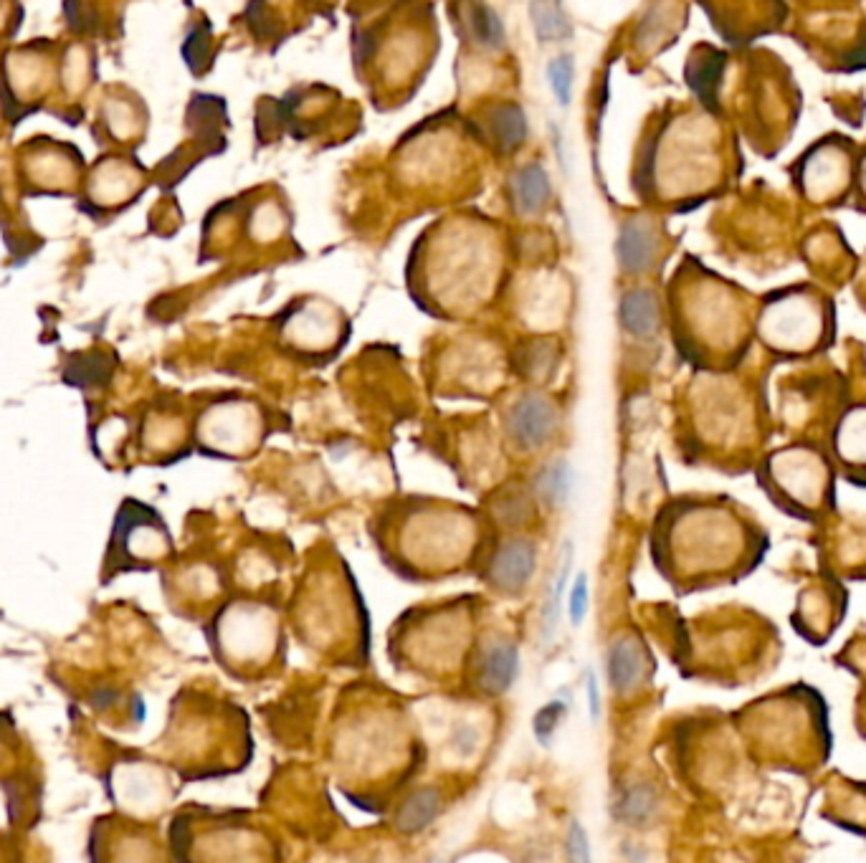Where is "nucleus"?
<instances>
[{
    "instance_id": "nucleus-19",
    "label": "nucleus",
    "mask_w": 866,
    "mask_h": 863,
    "mask_svg": "<svg viewBox=\"0 0 866 863\" xmlns=\"http://www.w3.org/2000/svg\"><path fill=\"white\" fill-rule=\"evenodd\" d=\"M563 714H565L563 702H550L547 707H542L540 712L535 714L532 729H535V737L540 739L542 745H547V742H550V737H553L555 729H558L560 717H563Z\"/></svg>"
},
{
    "instance_id": "nucleus-11",
    "label": "nucleus",
    "mask_w": 866,
    "mask_h": 863,
    "mask_svg": "<svg viewBox=\"0 0 866 863\" xmlns=\"http://www.w3.org/2000/svg\"><path fill=\"white\" fill-rule=\"evenodd\" d=\"M441 810V800L436 790H418L406 805H403L401 815H398V826L406 833H418L431 823Z\"/></svg>"
},
{
    "instance_id": "nucleus-20",
    "label": "nucleus",
    "mask_w": 866,
    "mask_h": 863,
    "mask_svg": "<svg viewBox=\"0 0 866 863\" xmlns=\"http://www.w3.org/2000/svg\"><path fill=\"white\" fill-rule=\"evenodd\" d=\"M568 610L575 626H580L585 613H588V578H585V575H578V578H575L573 590H570Z\"/></svg>"
},
{
    "instance_id": "nucleus-10",
    "label": "nucleus",
    "mask_w": 866,
    "mask_h": 863,
    "mask_svg": "<svg viewBox=\"0 0 866 863\" xmlns=\"http://www.w3.org/2000/svg\"><path fill=\"white\" fill-rule=\"evenodd\" d=\"M517 674V648L509 643H499L487 653L482 664V684L489 691L509 689Z\"/></svg>"
},
{
    "instance_id": "nucleus-1",
    "label": "nucleus",
    "mask_w": 866,
    "mask_h": 863,
    "mask_svg": "<svg viewBox=\"0 0 866 863\" xmlns=\"http://www.w3.org/2000/svg\"><path fill=\"white\" fill-rule=\"evenodd\" d=\"M834 471L811 443L780 448L765 459L760 484L783 512L808 522L834 504Z\"/></svg>"
},
{
    "instance_id": "nucleus-7",
    "label": "nucleus",
    "mask_w": 866,
    "mask_h": 863,
    "mask_svg": "<svg viewBox=\"0 0 866 863\" xmlns=\"http://www.w3.org/2000/svg\"><path fill=\"white\" fill-rule=\"evenodd\" d=\"M621 324L634 337H651L659 327V304L649 289H634L621 299Z\"/></svg>"
},
{
    "instance_id": "nucleus-12",
    "label": "nucleus",
    "mask_w": 866,
    "mask_h": 863,
    "mask_svg": "<svg viewBox=\"0 0 866 863\" xmlns=\"http://www.w3.org/2000/svg\"><path fill=\"white\" fill-rule=\"evenodd\" d=\"M527 122L525 114L515 104H504L492 112V135L499 142L502 150H512V147L520 145L525 140Z\"/></svg>"
},
{
    "instance_id": "nucleus-5",
    "label": "nucleus",
    "mask_w": 866,
    "mask_h": 863,
    "mask_svg": "<svg viewBox=\"0 0 866 863\" xmlns=\"http://www.w3.org/2000/svg\"><path fill=\"white\" fill-rule=\"evenodd\" d=\"M618 261H621L623 271L628 274H639L651 266L656 256V233L646 218H636L628 221L618 233Z\"/></svg>"
},
{
    "instance_id": "nucleus-16",
    "label": "nucleus",
    "mask_w": 866,
    "mask_h": 863,
    "mask_svg": "<svg viewBox=\"0 0 866 863\" xmlns=\"http://www.w3.org/2000/svg\"><path fill=\"white\" fill-rule=\"evenodd\" d=\"M471 31L479 38V44L487 46V49L502 46L504 41L502 21H499L497 13L489 6H484V3L474 6V11H471Z\"/></svg>"
},
{
    "instance_id": "nucleus-15",
    "label": "nucleus",
    "mask_w": 866,
    "mask_h": 863,
    "mask_svg": "<svg viewBox=\"0 0 866 863\" xmlns=\"http://www.w3.org/2000/svg\"><path fill=\"white\" fill-rule=\"evenodd\" d=\"M656 808L654 793L649 788H631L618 798V818L628 823H644Z\"/></svg>"
},
{
    "instance_id": "nucleus-13",
    "label": "nucleus",
    "mask_w": 866,
    "mask_h": 863,
    "mask_svg": "<svg viewBox=\"0 0 866 863\" xmlns=\"http://www.w3.org/2000/svg\"><path fill=\"white\" fill-rule=\"evenodd\" d=\"M570 486H573V474H570V466L565 461L558 464H550L542 469V474L537 476V489H540V497L545 499L550 507H563L570 497Z\"/></svg>"
},
{
    "instance_id": "nucleus-18",
    "label": "nucleus",
    "mask_w": 866,
    "mask_h": 863,
    "mask_svg": "<svg viewBox=\"0 0 866 863\" xmlns=\"http://www.w3.org/2000/svg\"><path fill=\"white\" fill-rule=\"evenodd\" d=\"M547 79H550V89L558 97L560 107L570 104V92H573V61L570 56H558L547 66Z\"/></svg>"
},
{
    "instance_id": "nucleus-17",
    "label": "nucleus",
    "mask_w": 866,
    "mask_h": 863,
    "mask_svg": "<svg viewBox=\"0 0 866 863\" xmlns=\"http://www.w3.org/2000/svg\"><path fill=\"white\" fill-rule=\"evenodd\" d=\"M570 562H573V547L565 545V555H563V562H560L558 578H555L553 590H550V595H547V605H545V628H547V633H550L555 626H558L560 605H563L565 585H568V578H570Z\"/></svg>"
},
{
    "instance_id": "nucleus-22",
    "label": "nucleus",
    "mask_w": 866,
    "mask_h": 863,
    "mask_svg": "<svg viewBox=\"0 0 866 863\" xmlns=\"http://www.w3.org/2000/svg\"><path fill=\"white\" fill-rule=\"evenodd\" d=\"M588 709H590V719L596 722L598 714H601V702H598V686H596V676L588 674Z\"/></svg>"
},
{
    "instance_id": "nucleus-6",
    "label": "nucleus",
    "mask_w": 866,
    "mask_h": 863,
    "mask_svg": "<svg viewBox=\"0 0 866 863\" xmlns=\"http://www.w3.org/2000/svg\"><path fill=\"white\" fill-rule=\"evenodd\" d=\"M535 570V547L530 542H509L492 562V578L502 588H522Z\"/></svg>"
},
{
    "instance_id": "nucleus-2",
    "label": "nucleus",
    "mask_w": 866,
    "mask_h": 863,
    "mask_svg": "<svg viewBox=\"0 0 866 863\" xmlns=\"http://www.w3.org/2000/svg\"><path fill=\"white\" fill-rule=\"evenodd\" d=\"M760 330L773 350L806 352L821 337V314L806 297H788L765 309Z\"/></svg>"
},
{
    "instance_id": "nucleus-8",
    "label": "nucleus",
    "mask_w": 866,
    "mask_h": 863,
    "mask_svg": "<svg viewBox=\"0 0 866 863\" xmlns=\"http://www.w3.org/2000/svg\"><path fill=\"white\" fill-rule=\"evenodd\" d=\"M644 671V656H641L639 646L631 638H621L611 646L608 653V681L616 691L634 689L636 681L641 679Z\"/></svg>"
},
{
    "instance_id": "nucleus-21",
    "label": "nucleus",
    "mask_w": 866,
    "mask_h": 863,
    "mask_svg": "<svg viewBox=\"0 0 866 863\" xmlns=\"http://www.w3.org/2000/svg\"><path fill=\"white\" fill-rule=\"evenodd\" d=\"M568 856L573 858V861H590L588 838H585V831L580 823H573L568 831Z\"/></svg>"
},
{
    "instance_id": "nucleus-3",
    "label": "nucleus",
    "mask_w": 866,
    "mask_h": 863,
    "mask_svg": "<svg viewBox=\"0 0 866 863\" xmlns=\"http://www.w3.org/2000/svg\"><path fill=\"white\" fill-rule=\"evenodd\" d=\"M831 446L849 479L861 484V479H866V403L851 405L836 421Z\"/></svg>"
},
{
    "instance_id": "nucleus-9",
    "label": "nucleus",
    "mask_w": 866,
    "mask_h": 863,
    "mask_svg": "<svg viewBox=\"0 0 866 863\" xmlns=\"http://www.w3.org/2000/svg\"><path fill=\"white\" fill-rule=\"evenodd\" d=\"M550 198V178L542 170V165H527L515 175V200L522 213L540 211Z\"/></svg>"
},
{
    "instance_id": "nucleus-4",
    "label": "nucleus",
    "mask_w": 866,
    "mask_h": 863,
    "mask_svg": "<svg viewBox=\"0 0 866 863\" xmlns=\"http://www.w3.org/2000/svg\"><path fill=\"white\" fill-rule=\"evenodd\" d=\"M555 408L545 398H522L509 413V436L520 448H537L555 431Z\"/></svg>"
},
{
    "instance_id": "nucleus-14",
    "label": "nucleus",
    "mask_w": 866,
    "mask_h": 863,
    "mask_svg": "<svg viewBox=\"0 0 866 863\" xmlns=\"http://www.w3.org/2000/svg\"><path fill=\"white\" fill-rule=\"evenodd\" d=\"M530 13L532 26H535L537 36H540L542 41H550V38L558 41V38L570 36L568 21H565V16L558 11L553 0H532Z\"/></svg>"
}]
</instances>
